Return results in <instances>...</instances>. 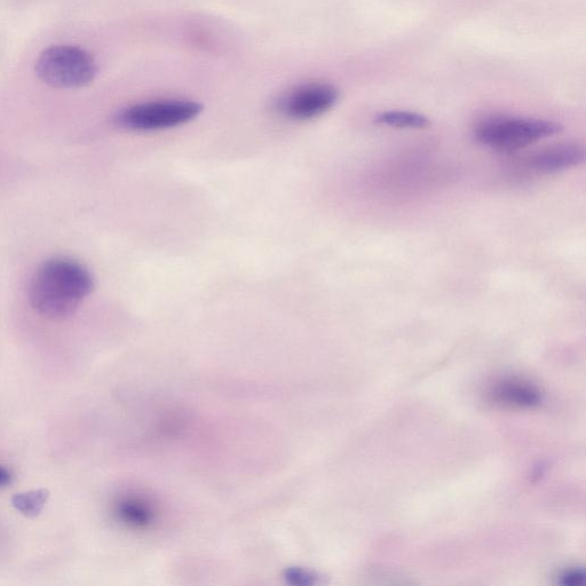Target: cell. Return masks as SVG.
Instances as JSON below:
<instances>
[{
    "label": "cell",
    "instance_id": "obj_1",
    "mask_svg": "<svg viewBox=\"0 0 586 586\" xmlns=\"http://www.w3.org/2000/svg\"><path fill=\"white\" fill-rule=\"evenodd\" d=\"M93 289V276L84 265L74 259L53 258L38 268L30 285V302L45 318L66 320Z\"/></svg>",
    "mask_w": 586,
    "mask_h": 586
},
{
    "label": "cell",
    "instance_id": "obj_2",
    "mask_svg": "<svg viewBox=\"0 0 586 586\" xmlns=\"http://www.w3.org/2000/svg\"><path fill=\"white\" fill-rule=\"evenodd\" d=\"M561 124L521 117H490L477 125L474 137L481 145L501 153L518 152L537 141L556 136Z\"/></svg>",
    "mask_w": 586,
    "mask_h": 586
},
{
    "label": "cell",
    "instance_id": "obj_3",
    "mask_svg": "<svg viewBox=\"0 0 586 586\" xmlns=\"http://www.w3.org/2000/svg\"><path fill=\"white\" fill-rule=\"evenodd\" d=\"M98 70L92 54L73 45H53L36 62L38 78L54 89H81L94 81Z\"/></svg>",
    "mask_w": 586,
    "mask_h": 586
},
{
    "label": "cell",
    "instance_id": "obj_4",
    "mask_svg": "<svg viewBox=\"0 0 586 586\" xmlns=\"http://www.w3.org/2000/svg\"><path fill=\"white\" fill-rule=\"evenodd\" d=\"M203 106L192 100H158L126 107L115 116L120 128L134 132H154L178 128L195 120Z\"/></svg>",
    "mask_w": 586,
    "mask_h": 586
},
{
    "label": "cell",
    "instance_id": "obj_5",
    "mask_svg": "<svg viewBox=\"0 0 586 586\" xmlns=\"http://www.w3.org/2000/svg\"><path fill=\"white\" fill-rule=\"evenodd\" d=\"M339 98L335 86L307 83L293 87L277 101V110L292 121H310L329 112Z\"/></svg>",
    "mask_w": 586,
    "mask_h": 586
},
{
    "label": "cell",
    "instance_id": "obj_6",
    "mask_svg": "<svg viewBox=\"0 0 586 586\" xmlns=\"http://www.w3.org/2000/svg\"><path fill=\"white\" fill-rule=\"evenodd\" d=\"M581 145L561 144L541 150L529 158L528 168L540 174H556L576 168L584 162Z\"/></svg>",
    "mask_w": 586,
    "mask_h": 586
},
{
    "label": "cell",
    "instance_id": "obj_7",
    "mask_svg": "<svg viewBox=\"0 0 586 586\" xmlns=\"http://www.w3.org/2000/svg\"><path fill=\"white\" fill-rule=\"evenodd\" d=\"M498 405L512 408H535L542 403V394L530 383L519 379L503 380L490 393Z\"/></svg>",
    "mask_w": 586,
    "mask_h": 586
},
{
    "label": "cell",
    "instance_id": "obj_8",
    "mask_svg": "<svg viewBox=\"0 0 586 586\" xmlns=\"http://www.w3.org/2000/svg\"><path fill=\"white\" fill-rule=\"evenodd\" d=\"M379 125L395 129H425L430 126L429 118L407 110H390L379 114L375 121Z\"/></svg>",
    "mask_w": 586,
    "mask_h": 586
},
{
    "label": "cell",
    "instance_id": "obj_9",
    "mask_svg": "<svg viewBox=\"0 0 586 586\" xmlns=\"http://www.w3.org/2000/svg\"><path fill=\"white\" fill-rule=\"evenodd\" d=\"M50 492L46 489L31 490V492L21 493L13 496L12 505L23 516L33 519L42 513L47 501H49Z\"/></svg>",
    "mask_w": 586,
    "mask_h": 586
},
{
    "label": "cell",
    "instance_id": "obj_10",
    "mask_svg": "<svg viewBox=\"0 0 586 586\" xmlns=\"http://www.w3.org/2000/svg\"><path fill=\"white\" fill-rule=\"evenodd\" d=\"M585 574L581 568H569L558 578V582L565 586L581 585L584 582Z\"/></svg>",
    "mask_w": 586,
    "mask_h": 586
},
{
    "label": "cell",
    "instance_id": "obj_11",
    "mask_svg": "<svg viewBox=\"0 0 586 586\" xmlns=\"http://www.w3.org/2000/svg\"><path fill=\"white\" fill-rule=\"evenodd\" d=\"M13 481V474L6 467L0 466V488L11 485Z\"/></svg>",
    "mask_w": 586,
    "mask_h": 586
}]
</instances>
